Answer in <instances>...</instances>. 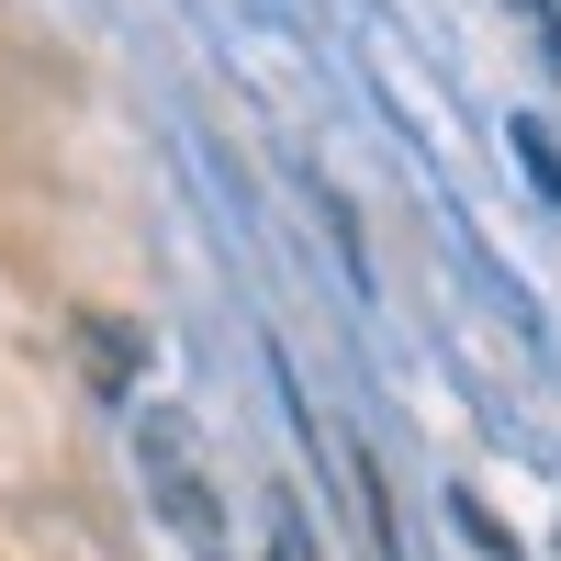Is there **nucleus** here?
Instances as JSON below:
<instances>
[{
  "label": "nucleus",
  "instance_id": "f03ea898",
  "mask_svg": "<svg viewBox=\"0 0 561 561\" xmlns=\"http://www.w3.org/2000/svg\"><path fill=\"white\" fill-rule=\"evenodd\" d=\"M505 12H528V23L550 34V57H561V12H550V0H505Z\"/></svg>",
  "mask_w": 561,
  "mask_h": 561
},
{
  "label": "nucleus",
  "instance_id": "f257e3e1",
  "mask_svg": "<svg viewBox=\"0 0 561 561\" xmlns=\"http://www.w3.org/2000/svg\"><path fill=\"white\" fill-rule=\"evenodd\" d=\"M135 472H147V505L192 539V561H225V505H214V483H203L180 415H147V427H135Z\"/></svg>",
  "mask_w": 561,
  "mask_h": 561
}]
</instances>
